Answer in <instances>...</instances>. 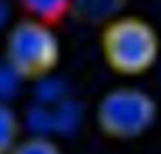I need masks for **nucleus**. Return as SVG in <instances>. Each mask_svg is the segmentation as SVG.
Listing matches in <instances>:
<instances>
[{"label":"nucleus","mask_w":161,"mask_h":154,"mask_svg":"<svg viewBox=\"0 0 161 154\" xmlns=\"http://www.w3.org/2000/svg\"><path fill=\"white\" fill-rule=\"evenodd\" d=\"M100 49L109 69L125 77L142 75L161 57V39L144 18L122 14L101 27Z\"/></svg>","instance_id":"1"},{"label":"nucleus","mask_w":161,"mask_h":154,"mask_svg":"<svg viewBox=\"0 0 161 154\" xmlns=\"http://www.w3.org/2000/svg\"><path fill=\"white\" fill-rule=\"evenodd\" d=\"M5 61L21 79L41 80L49 77L60 61V39L54 25L24 18L8 32Z\"/></svg>","instance_id":"2"},{"label":"nucleus","mask_w":161,"mask_h":154,"mask_svg":"<svg viewBox=\"0 0 161 154\" xmlns=\"http://www.w3.org/2000/svg\"><path fill=\"white\" fill-rule=\"evenodd\" d=\"M158 105L150 93L123 85L103 95L97 105L98 129L114 140H133L144 135L156 121Z\"/></svg>","instance_id":"3"},{"label":"nucleus","mask_w":161,"mask_h":154,"mask_svg":"<svg viewBox=\"0 0 161 154\" xmlns=\"http://www.w3.org/2000/svg\"><path fill=\"white\" fill-rule=\"evenodd\" d=\"M128 0H73L69 18L90 27H104L123 14Z\"/></svg>","instance_id":"4"},{"label":"nucleus","mask_w":161,"mask_h":154,"mask_svg":"<svg viewBox=\"0 0 161 154\" xmlns=\"http://www.w3.org/2000/svg\"><path fill=\"white\" fill-rule=\"evenodd\" d=\"M27 18L55 25L69 16L73 0H18Z\"/></svg>","instance_id":"5"},{"label":"nucleus","mask_w":161,"mask_h":154,"mask_svg":"<svg viewBox=\"0 0 161 154\" xmlns=\"http://www.w3.org/2000/svg\"><path fill=\"white\" fill-rule=\"evenodd\" d=\"M19 135L21 121L16 112L5 101H0V154H10L21 140Z\"/></svg>","instance_id":"6"},{"label":"nucleus","mask_w":161,"mask_h":154,"mask_svg":"<svg viewBox=\"0 0 161 154\" xmlns=\"http://www.w3.org/2000/svg\"><path fill=\"white\" fill-rule=\"evenodd\" d=\"M10 154H63L55 140L49 135L33 134L18 141Z\"/></svg>","instance_id":"7"},{"label":"nucleus","mask_w":161,"mask_h":154,"mask_svg":"<svg viewBox=\"0 0 161 154\" xmlns=\"http://www.w3.org/2000/svg\"><path fill=\"white\" fill-rule=\"evenodd\" d=\"M19 80L21 77L13 71V68L7 61L5 64H0V101H5L16 91Z\"/></svg>","instance_id":"8"}]
</instances>
